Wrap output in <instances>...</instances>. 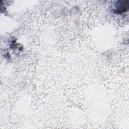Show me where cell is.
Segmentation results:
<instances>
[{
    "mask_svg": "<svg viewBox=\"0 0 129 129\" xmlns=\"http://www.w3.org/2000/svg\"><path fill=\"white\" fill-rule=\"evenodd\" d=\"M118 3V6L116 7L115 12L117 13H122L127 10L128 7V1H122L119 2Z\"/></svg>",
    "mask_w": 129,
    "mask_h": 129,
    "instance_id": "1",
    "label": "cell"
}]
</instances>
